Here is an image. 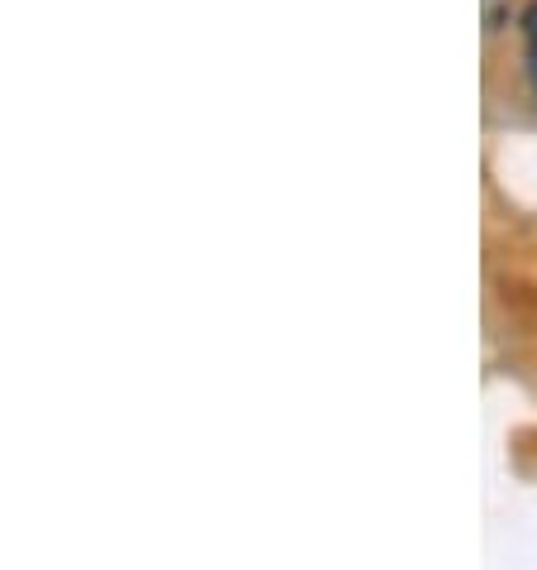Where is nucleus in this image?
Wrapping results in <instances>:
<instances>
[{
    "instance_id": "f257e3e1",
    "label": "nucleus",
    "mask_w": 537,
    "mask_h": 570,
    "mask_svg": "<svg viewBox=\"0 0 537 570\" xmlns=\"http://www.w3.org/2000/svg\"><path fill=\"white\" fill-rule=\"evenodd\" d=\"M528 77H533V91H537V6L528 10Z\"/></svg>"
}]
</instances>
